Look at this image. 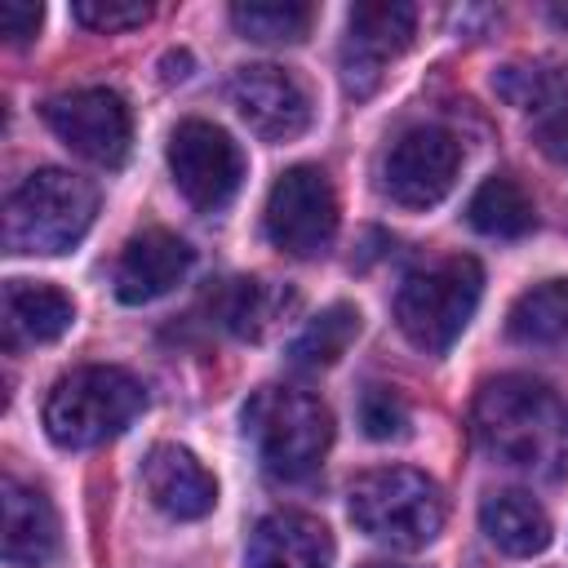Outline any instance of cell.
I'll use <instances>...</instances> for the list:
<instances>
[{"mask_svg": "<svg viewBox=\"0 0 568 568\" xmlns=\"http://www.w3.org/2000/svg\"><path fill=\"white\" fill-rule=\"evenodd\" d=\"M470 426L479 448L510 470L541 479L568 475V399L524 373L488 377L475 395Z\"/></svg>", "mask_w": 568, "mask_h": 568, "instance_id": "cell-1", "label": "cell"}, {"mask_svg": "<svg viewBox=\"0 0 568 568\" xmlns=\"http://www.w3.org/2000/svg\"><path fill=\"white\" fill-rule=\"evenodd\" d=\"M146 408V386L115 364H84L53 382L44 399V430L58 448H98L133 426Z\"/></svg>", "mask_w": 568, "mask_h": 568, "instance_id": "cell-2", "label": "cell"}, {"mask_svg": "<svg viewBox=\"0 0 568 568\" xmlns=\"http://www.w3.org/2000/svg\"><path fill=\"white\" fill-rule=\"evenodd\" d=\"M240 422L262 470L275 479H306L333 444V413L297 386H257Z\"/></svg>", "mask_w": 568, "mask_h": 568, "instance_id": "cell-3", "label": "cell"}, {"mask_svg": "<svg viewBox=\"0 0 568 568\" xmlns=\"http://www.w3.org/2000/svg\"><path fill=\"white\" fill-rule=\"evenodd\" d=\"M98 213V186L71 169H36L4 204V248L58 257L84 240Z\"/></svg>", "mask_w": 568, "mask_h": 568, "instance_id": "cell-4", "label": "cell"}, {"mask_svg": "<svg viewBox=\"0 0 568 568\" xmlns=\"http://www.w3.org/2000/svg\"><path fill=\"white\" fill-rule=\"evenodd\" d=\"M351 524L390 550H422L444 528L439 484L413 466H377L364 470L346 493Z\"/></svg>", "mask_w": 568, "mask_h": 568, "instance_id": "cell-5", "label": "cell"}, {"mask_svg": "<svg viewBox=\"0 0 568 568\" xmlns=\"http://www.w3.org/2000/svg\"><path fill=\"white\" fill-rule=\"evenodd\" d=\"M484 293V266L466 253L444 257L426 271H413L399 293H395V324L399 333L426 351V355H444L462 328L470 324L475 306Z\"/></svg>", "mask_w": 568, "mask_h": 568, "instance_id": "cell-6", "label": "cell"}, {"mask_svg": "<svg viewBox=\"0 0 568 568\" xmlns=\"http://www.w3.org/2000/svg\"><path fill=\"white\" fill-rule=\"evenodd\" d=\"M266 240L288 257H320L337 235V191L320 164H293L266 195Z\"/></svg>", "mask_w": 568, "mask_h": 568, "instance_id": "cell-7", "label": "cell"}, {"mask_svg": "<svg viewBox=\"0 0 568 568\" xmlns=\"http://www.w3.org/2000/svg\"><path fill=\"white\" fill-rule=\"evenodd\" d=\"M169 173L191 209L217 213L235 200L244 182V151L231 142L226 129L209 120H182L169 133Z\"/></svg>", "mask_w": 568, "mask_h": 568, "instance_id": "cell-8", "label": "cell"}, {"mask_svg": "<svg viewBox=\"0 0 568 568\" xmlns=\"http://www.w3.org/2000/svg\"><path fill=\"white\" fill-rule=\"evenodd\" d=\"M44 124L58 133L62 146H71L80 160L102 164V169H120L133 142V120L115 89L53 93L44 102Z\"/></svg>", "mask_w": 568, "mask_h": 568, "instance_id": "cell-9", "label": "cell"}, {"mask_svg": "<svg viewBox=\"0 0 568 568\" xmlns=\"http://www.w3.org/2000/svg\"><path fill=\"white\" fill-rule=\"evenodd\" d=\"M462 169V142L439 124H417L382 155V191L399 209H435Z\"/></svg>", "mask_w": 568, "mask_h": 568, "instance_id": "cell-10", "label": "cell"}, {"mask_svg": "<svg viewBox=\"0 0 568 568\" xmlns=\"http://www.w3.org/2000/svg\"><path fill=\"white\" fill-rule=\"evenodd\" d=\"M417 31V9L404 0H364L351 4L346 13V44H342V84L351 98H368L386 62L399 58L413 44Z\"/></svg>", "mask_w": 568, "mask_h": 568, "instance_id": "cell-11", "label": "cell"}, {"mask_svg": "<svg viewBox=\"0 0 568 568\" xmlns=\"http://www.w3.org/2000/svg\"><path fill=\"white\" fill-rule=\"evenodd\" d=\"M231 102L262 142H293L311 129L315 102L306 84L275 62H248L231 75Z\"/></svg>", "mask_w": 568, "mask_h": 568, "instance_id": "cell-12", "label": "cell"}, {"mask_svg": "<svg viewBox=\"0 0 568 568\" xmlns=\"http://www.w3.org/2000/svg\"><path fill=\"white\" fill-rule=\"evenodd\" d=\"M191 262H195V253H191V244L182 235H173L164 226H146L115 257V271H111L115 297L124 306L155 302V297H164L169 288H178L186 280Z\"/></svg>", "mask_w": 568, "mask_h": 568, "instance_id": "cell-13", "label": "cell"}, {"mask_svg": "<svg viewBox=\"0 0 568 568\" xmlns=\"http://www.w3.org/2000/svg\"><path fill=\"white\" fill-rule=\"evenodd\" d=\"M146 497L173 519H204L217 506V479L182 444H155L142 462Z\"/></svg>", "mask_w": 568, "mask_h": 568, "instance_id": "cell-14", "label": "cell"}, {"mask_svg": "<svg viewBox=\"0 0 568 568\" xmlns=\"http://www.w3.org/2000/svg\"><path fill=\"white\" fill-rule=\"evenodd\" d=\"M0 501H4V537H0V550H4V564L9 568H44L53 555H58V510L53 501L22 484L18 475H4L0 484Z\"/></svg>", "mask_w": 568, "mask_h": 568, "instance_id": "cell-15", "label": "cell"}, {"mask_svg": "<svg viewBox=\"0 0 568 568\" xmlns=\"http://www.w3.org/2000/svg\"><path fill=\"white\" fill-rule=\"evenodd\" d=\"M333 564V532L302 515V510H275L257 519L248 532L244 568H328Z\"/></svg>", "mask_w": 568, "mask_h": 568, "instance_id": "cell-16", "label": "cell"}, {"mask_svg": "<svg viewBox=\"0 0 568 568\" xmlns=\"http://www.w3.org/2000/svg\"><path fill=\"white\" fill-rule=\"evenodd\" d=\"M71 324H75V302L62 288L40 284V280H9L4 284V342L9 346L58 342Z\"/></svg>", "mask_w": 568, "mask_h": 568, "instance_id": "cell-17", "label": "cell"}, {"mask_svg": "<svg viewBox=\"0 0 568 568\" xmlns=\"http://www.w3.org/2000/svg\"><path fill=\"white\" fill-rule=\"evenodd\" d=\"M479 528L488 532V541L497 550H506L515 559H532V555H541L550 546V519H546V510L528 493H519V488L484 497Z\"/></svg>", "mask_w": 568, "mask_h": 568, "instance_id": "cell-18", "label": "cell"}, {"mask_svg": "<svg viewBox=\"0 0 568 568\" xmlns=\"http://www.w3.org/2000/svg\"><path fill=\"white\" fill-rule=\"evenodd\" d=\"M506 337L519 346H568V280H546L515 297Z\"/></svg>", "mask_w": 568, "mask_h": 568, "instance_id": "cell-19", "label": "cell"}, {"mask_svg": "<svg viewBox=\"0 0 568 568\" xmlns=\"http://www.w3.org/2000/svg\"><path fill=\"white\" fill-rule=\"evenodd\" d=\"M466 222L493 240H519L537 226V209L515 178H484L466 204Z\"/></svg>", "mask_w": 568, "mask_h": 568, "instance_id": "cell-20", "label": "cell"}, {"mask_svg": "<svg viewBox=\"0 0 568 568\" xmlns=\"http://www.w3.org/2000/svg\"><path fill=\"white\" fill-rule=\"evenodd\" d=\"M288 306H293V293L280 288V284H271V280H231V284L222 288V297H217L222 324H226L235 337H244V342L266 337V333L284 320Z\"/></svg>", "mask_w": 568, "mask_h": 568, "instance_id": "cell-21", "label": "cell"}, {"mask_svg": "<svg viewBox=\"0 0 568 568\" xmlns=\"http://www.w3.org/2000/svg\"><path fill=\"white\" fill-rule=\"evenodd\" d=\"M359 328H364L359 311H355L351 302H333V306H324V311L293 337L288 364L302 368V373L328 368V364H337V359L346 355V346L359 337Z\"/></svg>", "mask_w": 568, "mask_h": 568, "instance_id": "cell-22", "label": "cell"}, {"mask_svg": "<svg viewBox=\"0 0 568 568\" xmlns=\"http://www.w3.org/2000/svg\"><path fill=\"white\" fill-rule=\"evenodd\" d=\"M231 22L244 40L257 44H302L311 36L315 9L302 0H244L231 4Z\"/></svg>", "mask_w": 568, "mask_h": 568, "instance_id": "cell-23", "label": "cell"}, {"mask_svg": "<svg viewBox=\"0 0 568 568\" xmlns=\"http://www.w3.org/2000/svg\"><path fill=\"white\" fill-rule=\"evenodd\" d=\"M497 93L524 111H550L555 102L568 98V67H524V62H510L493 75Z\"/></svg>", "mask_w": 568, "mask_h": 568, "instance_id": "cell-24", "label": "cell"}, {"mask_svg": "<svg viewBox=\"0 0 568 568\" xmlns=\"http://www.w3.org/2000/svg\"><path fill=\"white\" fill-rule=\"evenodd\" d=\"M359 426L368 439H399L408 435V404L390 386H364L359 395Z\"/></svg>", "mask_w": 568, "mask_h": 568, "instance_id": "cell-25", "label": "cell"}, {"mask_svg": "<svg viewBox=\"0 0 568 568\" xmlns=\"http://www.w3.org/2000/svg\"><path fill=\"white\" fill-rule=\"evenodd\" d=\"M71 18L89 31H102V36H115V31H133L151 18V4L142 0H75L71 4Z\"/></svg>", "mask_w": 568, "mask_h": 568, "instance_id": "cell-26", "label": "cell"}, {"mask_svg": "<svg viewBox=\"0 0 568 568\" xmlns=\"http://www.w3.org/2000/svg\"><path fill=\"white\" fill-rule=\"evenodd\" d=\"M532 142L541 146V155L559 169H568V98L555 102L550 111H541L537 129H532Z\"/></svg>", "mask_w": 568, "mask_h": 568, "instance_id": "cell-27", "label": "cell"}, {"mask_svg": "<svg viewBox=\"0 0 568 568\" xmlns=\"http://www.w3.org/2000/svg\"><path fill=\"white\" fill-rule=\"evenodd\" d=\"M44 22V9L36 0H4L0 4V31L9 44H27Z\"/></svg>", "mask_w": 568, "mask_h": 568, "instance_id": "cell-28", "label": "cell"}, {"mask_svg": "<svg viewBox=\"0 0 568 568\" xmlns=\"http://www.w3.org/2000/svg\"><path fill=\"white\" fill-rule=\"evenodd\" d=\"M164 80L173 84V80H186L191 75V53H164Z\"/></svg>", "mask_w": 568, "mask_h": 568, "instance_id": "cell-29", "label": "cell"}, {"mask_svg": "<svg viewBox=\"0 0 568 568\" xmlns=\"http://www.w3.org/2000/svg\"><path fill=\"white\" fill-rule=\"evenodd\" d=\"M364 568H399V564H364Z\"/></svg>", "mask_w": 568, "mask_h": 568, "instance_id": "cell-30", "label": "cell"}]
</instances>
